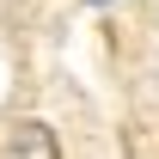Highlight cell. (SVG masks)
<instances>
[{"mask_svg": "<svg viewBox=\"0 0 159 159\" xmlns=\"http://www.w3.org/2000/svg\"><path fill=\"white\" fill-rule=\"evenodd\" d=\"M6 159H61V141L49 122H19L6 141Z\"/></svg>", "mask_w": 159, "mask_h": 159, "instance_id": "cell-1", "label": "cell"}, {"mask_svg": "<svg viewBox=\"0 0 159 159\" xmlns=\"http://www.w3.org/2000/svg\"><path fill=\"white\" fill-rule=\"evenodd\" d=\"M86 6H110V0H86Z\"/></svg>", "mask_w": 159, "mask_h": 159, "instance_id": "cell-2", "label": "cell"}]
</instances>
